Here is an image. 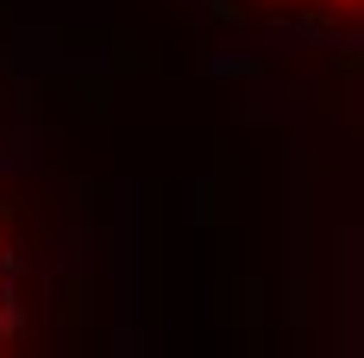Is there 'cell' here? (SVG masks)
<instances>
[{
  "instance_id": "7a4b0ae2",
  "label": "cell",
  "mask_w": 364,
  "mask_h": 358,
  "mask_svg": "<svg viewBox=\"0 0 364 358\" xmlns=\"http://www.w3.org/2000/svg\"><path fill=\"white\" fill-rule=\"evenodd\" d=\"M245 26H321V32H352L358 0H214Z\"/></svg>"
},
{
  "instance_id": "6da1fadb",
  "label": "cell",
  "mask_w": 364,
  "mask_h": 358,
  "mask_svg": "<svg viewBox=\"0 0 364 358\" xmlns=\"http://www.w3.org/2000/svg\"><path fill=\"white\" fill-rule=\"evenodd\" d=\"M6 144V139H0ZM26 283H32V251H26V208L13 201L6 182V151H0V358H19L26 346Z\"/></svg>"
}]
</instances>
